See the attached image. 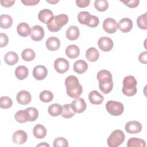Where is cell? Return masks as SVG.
Here are the masks:
<instances>
[{
  "label": "cell",
  "mask_w": 147,
  "mask_h": 147,
  "mask_svg": "<svg viewBox=\"0 0 147 147\" xmlns=\"http://www.w3.org/2000/svg\"><path fill=\"white\" fill-rule=\"evenodd\" d=\"M66 92L67 95L72 98H78L83 91V87L79 83V80L75 76L70 75L65 80Z\"/></svg>",
  "instance_id": "6da1fadb"
},
{
  "label": "cell",
  "mask_w": 147,
  "mask_h": 147,
  "mask_svg": "<svg viewBox=\"0 0 147 147\" xmlns=\"http://www.w3.org/2000/svg\"><path fill=\"white\" fill-rule=\"evenodd\" d=\"M137 82L135 78L132 75L126 76L123 80L122 92L128 96H132L137 93Z\"/></svg>",
  "instance_id": "7a4b0ae2"
},
{
  "label": "cell",
  "mask_w": 147,
  "mask_h": 147,
  "mask_svg": "<svg viewBox=\"0 0 147 147\" xmlns=\"http://www.w3.org/2000/svg\"><path fill=\"white\" fill-rule=\"evenodd\" d=\"M125 136L121 130H115L107 138V145L110 147H118L124 141Z\"/></svg>",
  "instance_id": "3957f363"
},
{
  "label": "cell",
  "mask_w": 147,
  "mask_h": 147,
  "mask_svg": "<svg viewBox=\"0 0 147 147\" xmlns=\"http://www.w3.org/2000/svg\"><path fill=\"white\" fill-rule=\"evenodd\" d=\"M106 109L110 115L113 116H119L123 113L124 106L119 102L109 100L106 104Z\"/></svg>",
  "instance_id": "277c9868"
},
{
  "label": "cell",
  "mask_w": 147,
  "mask_h": 147,
  "mask_svg": "<svg viewBox=\"0 0 147 147\" xmlns=\"http://www.w3.org/2000/svg\"><path fill=\"white\" fill-rule=\"evenodd\" d=\"M69 62L64 58L60 57L55 60L54 62V68L59 74H64L69 69Z\"/></svg>",
  "instance_id": "5b68a950"
},
{
  "label": "cell",
  "mask_w": 147,
  "mask_h": 147,
  "mask_svg": "<svg viewBox=\"0 0 147 147\" xmlns=\"http://www.w3.org/2000/svg\"><path fill=\"white\" fill-rule=\"evenodd\" d=\"M103 29L107 33L113 34L117 30V22L112 18H106L103 22Z\"/></svg>",
  "instance_id": "8992f818"
},
{
  "label": "cell",
  "mask_w": 147,
  "mask_h": 147,
  "mask_svg": "<svg viewBox=\"0 0 147 147\" xmlns=\"http://www.w3.org/2000/svg\"><path fill=\"white\" fill-rule=\"evenodd\" d=\"M98 45L100 49L104 52H109L112 49L114 46L113 40L108 37H102L98 41Z\"/></svg>",
  "instance_id": "52a82bcc"
},
{
  "label": "cell",
  "mask_w": 147,
  "mask_h": 147,
  "mask_svg": "<svg viewBox=\"0 0 147 147\" xmlns=\"http://www.w3.org/2000/svg\"><path fill=\"white\" fill-rule=\"evenodd\" d=\"M71 106L74 111L76 113H82L86 109L87 105L84 99L78 98L74 100L71 103Z\"/></svg>",
  "instance_id": "ba28073f"
},
{
  "label": "cell",
  "mask_w": 147,
  "mask_h": 147,
  "mask_svg": "<svg viewBox=\"0 0 147 147\" xmlns=\"http://www.w3.org/2000/svg\"><path fill=\"white\" fill-rule=\"evenodd\" d=\"M30 38L35 41L41 40L44 36V30L41 26L34 25L31 28Z\"/></svg>",
  "instance_id": "9c48e42d"
},
{
  "label": "cell",
  "mask_w": 147,
  "mask_h": 147,
  "mask_svg": "<svg viewBox=\"0 0 147 147\" xmlns=\"http://www.w3.org/2000/svg\"><path fill=\"white\" fill-rule=\"evenodd\" d=\"M125 129L128 133L137 134L141 131L142 125L137 121H131L126 123Z\"/></svg>",
  "instance_id": "30bf717a"
},
{
  "label": "cell",
  "mask_w": 147,
  "mask_h": 147,
  "mask_svg": "<svg viewBox=\"0 0 147 147\" xmlns=\"http://www.w3.org/2000/svg\"><path fill=\"white\" fill-rule=\"evenodd\" d=\"M47 69L44 65H36L33 69V76L36 79L38 80H41L44 79L47 77Z\"/></svg>",
  "instance_id": "8fae6325"
},
{
  "label": "cell",
  "mask_w": 147,
  "mask_h": 147,
  "mask_svg": "<svg viewBox=\"0 0 147 147\" xmlns=\"http://www.w3.org/2000/svg\"><path fill=\"white\" fill-rule=\"evenodd\" d=\"M17 102L22 105H26L32 100V96L29 92L26 90H21L17 94Z\"/></svg>",
  "instance_id": "7c38bea8"
},
{
  "label": "cell",
  "mask_w": 147,
  "mask_h": 147,
  "mask_svg": "<svg viewBox=\"0 0 147 147\" xmlns=\"http://www.w3.org/2000/svg\"><path fill=\"white\" fill-rule=\"evenodd\" d=\"M96 78L99 82V84L109 83L113 82V78L111 72L106 69L99 71L97 74Z\"/></svg>",
  "instance_id": "4fadbf2b"
},
{
  "label": "cell",
  "mask_w": 147,
  "mask_h": 147,
  "mask_svg": "<svg viewBox=\"0 0 147 147\" xmlns=\"http://www.w3.org/2000/svg\"><path fill=\"white\" fill-rule=\"evenodd\" d=\"M117 28L123 33L130 32L133 28V22L129 18H123L117 24Z\"/></svg>",
  "instance_id": "5bb4252c"
},
{
  "label": "cell",
  "mask_w": 147,
  "mask_h": 147,
  "mask_svg": "<svg viewBox=\"0 0 147 147\" xmlns=\"http://www.w3.org/2000/svg\"><path fill=\"white\" fill-rule=\"evenodd\" d=\"M28 138V136L26 132L22 130H18L16 131L13 135L12 140L14 144H24Z\"/></svg>",
  "instance_id": "9a60e30c"
},
{
  "label": "cell",
  "mask_w": 147,
  "mask_h": 147,
  "mask_svg": "<svg viewBox=\"0 0 147 147\" xmlns=\"http://www.w3.org/2000/svg\"><path fill=\"white\" fill-rule=\"evenodd\" d=\"M45 45L47 49L51 51H56L60 47V41L57 37L52 36L47 40Z\"/></svg>",
  "instance_id": "2e32d148"
},
{
  "label": "cell",
  "mask_w": 147,
  "mask_h": 147,
  "mask_svg": "<svg viewBox=\"0 0 147 147\" xmlns=\"http://www.w3.org/2000/svg\"><path fill=\"white\" fill-rule=\"evenodd\" d=\"M88 99L91 104L99 105L103 102L104 98L98 91L92 90L88 94Z\"/></svg>",
  "instance_id": "e0dca14e"
},
{
  "label": "cell",
  "mask_w": 147,
  "mask_h": 147,
  "mask_svg": "<svg viewBox=\"0 0 147 147\" xmlns=\"http://www.w3.org/2000/svg\"><path fill=\"white\" fill-rule=\"evenodd\" d=\"M53 16V12L48 9L40 10L38 14V20L44 24H47Z\"/></svg>",
  "instance_id": "ac0fdd59"
},
{
  "label": "cell",
  "mask_w": 147,
  "mask_h": 147,
  "mask_svg": "<svg viewBox=\"0 0 147 147\" xmlns=\"http://www.w3.org/2000/svg\"><path fill=\"white\" fill-rule=\"evenodd\" d=\"M65 54L70 59H75L80 55V49L76 45H69L65 49Z\"/></svg>",
  "instance_id": "d6986e66"
},
{
  "label": "cell",
  "mask_w": 147,
  "mask_h": 147,
  "mask_svg": "<svg viewBox=\"0 0 147 147\" xmlns=\"http://www.w3.org/2000/svg\"><path fill=\"white\" fill-rule=\"evenodd\" d=\"M79 35V29L76 26H70L66 31V37L71 41L77 40Z\"/></svg>",
  "instance_id": "ffe728a7"
},
{
  "label": "cell",
  "mask_w": 147,
  "mask_h": 147,
  "mask_svg": "<svg viewBox=\"0 0 147 147\" xmlns=\"http://www.w3.org/2000/svg\"><path fill=\"white\" fill-rule=\"evenodd\" d=\"M73 68L74 71L76 73L82 74L87 71L88 68V64L84 60H79L74 63Z\"/></svg>",
  "instance_id": "44dd1931"
},
{
  "label": "cell",
  "mask_w": 147,
  "mask_h": 147,
  "mask_svg": "<svg viewBox=\"0 0 147 147\" xmlns=\"http://www.w3.org/2000/svg\"><path fill=\"white\" fill-rule=\"evenodd\" d=\"M17 31L20 36L25 37L30 34L31 29L27 23L21 22L17 27Z\"/></svg>",
  "instance_id": "7402d4cb"
},
{
  "label": "cell",
  "mask_w": 147,
  "mask_h": 147,
  "mask_svg": "<svg viewBox=\"0 0 147 147\" xmlns=\"http://www.w3.org/2000/svg\"><path fill=\"white\" fill-rule=\"evenodd\" d=\"M19 58L18 55L14 52H8L4 56V61L9 65H13L17 63Z\"/></svg>",
  "instance_id": "603a6c76"
},
{
  "label": "cell",
  "mask_w": 147,
  "mask_h": 147,
  "mask_svg": "<svg viewBox=\"0 0 147 147\" xmlns=\"http://www.w3.org/2000/svg\"><path fill=\"white\" fill-rule=\"evenodd\" d=\"M33 133L36 138L42 139L44 138L47 135V129L42 125L37 124L33 128Z\"/></svg>",
  "instance_id": "cb8c5ba5"
},
{
  "label": "cell",
  "mask_w": 147,
  "mask_h": 147,
  "mask_svg": "<svg viewBox=\"0 0 147 147\" xmlns=\"http://www.w3.org/2000/svg\"><path fill=\"white\" fill-rule=\"evenodd\" d=\"M99 57L98 51L94 47L88 48L86 52V57L90 62H95L97 61Z\"/></svg>",
  "instance_id": "d4e9b609"
},
{
  "label": "cell",
  "mask_w": 147,
  "mask_h": 147,
  "mask_svg": "<svg viewBox=\"0 0 147 147\" xmlns=\"http://www.w3.org/2000/svg\"><path fill=\"white\" fill-rule=\"evenodd\" d=\"M15 119L19 123H25L29 121V115L28 112L25 109V110L18 111L14 115Z\"/></svg>",
  "instance_id": "484cf974"
},
{
  "label": "cell",
  "mask_w": 147,
  "mask_h": 147,
  "mask_svg": "<svg viewBox=\"0 0 147 147\" xmlns=\"http://www.w3.org/2000/svg\"><path fill=\"white\" fill-rule=\"evenodd\" d=\"M29 74L28 69L24 65L17 67L15 70V75L19 80H24L28 76Z\"/></svg>",
  "instance_id": "4316f807"
},
{
  "label": "cell",
  "mask_w": 147,
  "mask_h": 147,
  "mask_svg": "<svg viewBox=\"0 0 147 147\" xmlns=\"http://www.w3.org/2000/svg\"><path fill=\"white\" fill-rule=\"evenodd\" d=\"M13 24L12 17L7 14H2L0 16V26L2 29H8Z\"/></svg>",
  "instance_id": "83f0119b"
},
{
  "label": "cell",
  "mask_w": 147,
  "mask_h": 147,
  "mask_svg": "<svg viewBox=\"0 0 147 147\" xmlns=\"http://www.w3.org/2000/svg\"><path fill=\"white\" fill-rule=\"evenodd\" d=\"M54 21L56 26L61 29L63 26L67 24L68 21V17L66 14H60L56 16H54Z\"/></svg>",
  "instance_id": "f1b7e54d"
},
{
  "label": "cell",
  "mask_w": 147,
  "mask_h": 147,
  "mask_svg": "<svg viewBox=\"0 0 147 147\" xmlns=\"http://www.w3.org/2000/svg\"><path fill=\"white\" fill-rule=\"evenodd\" d=\"M127 147H145V141L141 138L131 137L127 142Z\"/></svg>",
  "instance_id": "f546056e"
},
{
  "label": "cell",
  "mask_w": 147,
  "mask_h": 147,
  "mask_svg": "<svg viewBox=\"0 0 147 147\" xmlns=\"http://www.w3.org/2000/svg\"><path fill=\"white\" fill-rule=\"evenodd\" d=\"M48 111L51 116L57 117L62 113L63 106L58 103H53L49 106Z\"/></svg>",
  "instance_id": "4dcf8cb0"
},
{
  "label": "cell",
  "mask_w": 147,
  "mask_h": 147,
  "mask_svg": "<svg viewBox=\"0 0 147 147\" xmlns=\"http://www.w3.org/2000/svg\"><path fill=\"white\" fill-rule=\"evenodd\" d=\"M36 56L34 51L30 48H26L22 51L21 53V57L22 59L26 61H32Z\"/></svg>",
  "instance_id": "1f68e13d"
},
{
  "label": "cell",
  "mask_w": 147,
  "mask_h": 147,
  "mask_svg": "<svg viewBox=\"0 0 147 147\" xmlns=\"http://www.w3.org/2000/svg\"><path fill=\"white\" fill-rule=\"evenodd\" d=\"M75 112L71 107V104H65L63 106L61 115L64 118H70L74 116Z\"/></svg>",
  "instance_id": "d6a6232c"
},
{
  "label": "cell",
  "mask_w": 147,
  "mask_h": 147,
  "mask_svg": "<svg viewBox=\"0 0 147 147\" xmlns=\"http://www.w3.org/2000/svg\"><path fill=\"white\" fill-rule=\"evenodd\" d=\"M40 99L41 102L44 103H48L53 99V93L49 90H44L40 94Z\"/></svg>",
  "instance_id": "836d02e7"
},
{
  "label": "cell",
  "mask_w": 147,
  "mask_h": 147,
  "mask_svg": "<svg viewBox=\"0 0 147 147\" xmlns=\"http://www.w3.org/2000/svg\"><path fill=\"white\" fill-rule=\"evenodd\" d=\"M94 7L98 11H105L109 7V2L106 0H95Z\"/></svg>",
  "instance_id": "e575fe53"
},
{
  "label": "cell",
  "mask_w": 147,
  "mask_h": 147,
  "mask_svg": "<svg viewBox=\"0 0 147 147\" xmlns=\"http://www.w3.org/2000/svg\"><path fill=\"white\" fill-rule=\"evenodd\" d=\"M146 13L140 16L137 19V24L139 28L144 30H146L147 29L146 25Z\"/></svg>",
  "instance_id": "d590c367"
},
{
  "label": "cell",
  "mask_w": 147,
  "mask_h": 147,
  "mask_svg": "<svg viewBox=\"0 0 147 147\" xmlns=\"http://www.w3.org/2000/svg\"><path fill=\"white\" fill-rule=\"evenodd\" d=\"M99 20L98 17L90 14L87 18L85 25L91 28H95L99 24Z\"/></svg>",
  "instance_id": "8d00e7d4"
},
{
  "label": "cell",
  "mask_w": 147,
  "mask_h": 147,
  "mask_svg": "<svg viewBox=\"0 0 147 147\" xmlns=\"http://www.w3.org/2000/svg\"><path fill=\"white\" fill-rule=\"evenodd\" d=\"M13 105L12 100L8 96H2L0 98V107L2 109H7Z\"/></svg>",
  "instance_id": "74e56055"
},
{
  "label": "cell",
  "mask_w": 147,
  "mask_h": 147,
  "mask_svg": "<svg viewBox=\"0 0 147 147\" xmlns=\"http://www.w3.org/2000/svg\"><path fill=\"white\" fill-rule=\"evenodd\" d=\"M53 146L54 147H67L68 146V141L64 137H57L54 140Z\"/></svg>",
  "instance_id": "f35d334b"
},
{
  "label": "cell",
  "mask_w": 147,
  "mask_h": 147,
  "mask_svg": "<svg viewBox=\"0 0 147 147\" xmlns=\"http://www.w3.org/2000/svg\"><path fill=\"white\" fill-rule=\"evenodd\" d=\"M99 88L102 93L105 94H109L113 88V82L109 83L99 84Z\"/></svg>",
  "instance_id": "ab89813d"
},
{
  "label": "cell",
  "mask_w": 147,
  "mask_h": 147,
  "mask_svg": "<svg viewBox=\"0 0 147 147\" xmlns=\"http://www.w3.org/2000/svg\"><path fill=\"white\" fill-rule=\"evenodd\" d=\"M26 111L28 112L29 115V121L30 122H33L36 119H37V118L38 117V110H37V109L34 108V107H28L27 109H26Z\"/></svg>",
  "instance_id": "60d3db41"
},
{
  "label": "cell",
  "mask_w": 147,
  "mask_h": 147,
  "mask_svg": "<svg viewBox=\"0 0 147 147\" xmlns=\"http://www.w3.org/2000/svg\"><path fill=\"white\" fill-rule=\"evenodd\" d=\"M90 13L88 11H81L78 15V20L81 24L85 25L88 17L90 15Z\"/></svg>",
  "instance_id": "b9f144b4"
},
{
  "label": "cell",
  "mask_w": 147,
  "mask_h": 147,
  "mask_svg": "<svg viewBox=\"0 0 147 147\" xmlns=\"http://www.w3.org/2000/svg\"><path fill=\"white\" fill-rule=\"evenodd\" d=\"M121 2L124 3L126 6L130 8H134L138 6L140 3L139 0H127V1H121Z\"/></svg>",
  "instance_id": "7bdbcfd3"
},
{
  "label": "cell",
  "mask_w": 147,
  "mask_h": 147,
  "mask_svg": "<svg viewBox=\"0 0 147 147\" xmlns=\"http://www.w3.org/2000/svg\"><path fill=\"white\" fill-rule=\"evenodd\" d=\"M0 41H1V48L6 47L8 44L9 38L6 34L1 33H0Z\"/></svg>",
  "instance_id": "ee69618b"
},
{
  "label": "cell",
  "mask_w": 147,
  "mask_h": 147,
  "mask_svg": "<svg viewBox=\"0 0 147 147\" xmlns=\"http://www.w3.org/2000/svg\"><path fill=\"white\" fill-rule=\"evenodd\" d=\"M90 3V0H76V5L79 7H86L89 5Z\"/></svg>",
  "instance_id": "f6af8a7d"
},
{
  "label": "cell",
  "mask_w": 147,
  "mask_h": 147,
  "mask_svg": "<svg viewBox=\"0 0 147 147\" xmlns=\"http://www.w3.org/2000/svg\"><path fill=\"white\" fill-rule=\"evenodd\" d=\"M21 2L26 6H34L40 2L39 0H21Z\"/></svg>",
  "instance_id": "bcb514c9"
},
{
  "label": "cell",
  "mask_w": 147,
  "mask_h": 147,
  "mask_svg": "<svg viewBox=\"0 0 147 147\" xmlns=\"http://www.w3.org/2000/svg\"><path fill=\"white\" fill-rule=\"evenodd\" d=\"M15 3L14 0H1V4L2 6L5 7H10L13 6V5Z\"/></svg>",
  "instance_id": "7dc6e473"
},
{
  "label": "cell",
  "mask_w": 147,
  "mask_h": 147,
  "mask_svg": "<svg viewBox=\"0 0 147 147\" xmlns=\"http://www.w3.org/2000/svg\"><path fill=\"white\" fill-rule=\"evenodd\" d=\"M138 59L141 63L146 64L147 63V52L145 51L141 53L139 55Z\"/></svg>",
  "instance_id": "c3c4849f"
},
{
  "label": "cell",
  "mask_w": 147,
  "mask_h": 147,
  "mask_svg": "<svg viewBox=\"0 0 147 147\" xmlns=\"http://www.w3.org/2000/svg\"><path fill=\"white\" fill-rule=\"evenodd\" d=\"M49 146V145L48 144H47V143H45V142H42V143L40 144H38V145H37V146Z\"/></svg>",
  "instance_id": "681fc988"
},
{
  "label": "cell",
  "mask_w": 147,
  "mask_h": 147,
  "mask_svg": "<svg viewBox=\"0 0 147 147\" xmlns=\"http://www.w3.org/2000/svg\"><path fill=\"white\" fill-rule=\"evenodd\" d=\"M47 2H49V3H52V4H55V3H57V2H59V1H47Z\"/></svg>",
  "instance_id": "f907efd6"
}]
</instances>
